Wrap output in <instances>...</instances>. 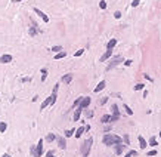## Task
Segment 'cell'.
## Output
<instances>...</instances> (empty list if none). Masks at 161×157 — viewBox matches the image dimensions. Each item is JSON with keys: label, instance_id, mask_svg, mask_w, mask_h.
<instances>
[{"label": "cell", "instance_id": "obj_1", "mask_svg": "<svg viewBox=\"0 0 161 157\" xmlns=\"http://www.w3.org/2000/svg\"><path fill=\"white\" fill-rule=\"evenodd\" d=\"M121 142V138L117 136V135H112V133H106L104 136V144L105 145H117Z\"/></svg>", "mask_w": 161, "mask_h": 157}, {"label": "cell", "instance_id": "obj_2", "mask_svg": "<svg viewBox=\"0 0 161 157\" xmlns=\"http://www.w3.org/2000/svg\"><path fill=\"white\" fill-rule=\"evenodd\" d=\"M92 142H93V139H92V138L86 139V141L83 142V145H81V156H83V157H87V156H89V153H90V147H92Z\"/></svg>", "mask_w": 161, "mask_h": 157}, {"label": "cell", "instance_id": "obj_3", "mask_svg": "<svg viewBox=\"0 0 161 157\" xmlns=\"http://www.w3.org/2000/svg\"><path fill=\"white\" fill-rule=\"evenodd\" d=\"M111 110H112V116H111V121H117L118 119H120V110H118V107H117V104H112V107H111Z\"/></svg>", "mask_w": 161, "mask_h": 157}, {"label": "cell", "instance_id": "obj_4", "mask_svg": "<svg viewBox=\"0 0 161 157\" xmlns=\"http://www.w3.org/2000/svg\"><path fill=\"white\" fill-rule=\"evenodd\" d=\"M121 61H123V58H121L120 55H118V56H114V58H112V61H111V62H109V65L106 67V70H112L114 67H117L118 64H120Z\"/></svg>", "mask_w": 161, "mask_h": 157}, {"label": "cell", "instance_id": "obj_5", "mask_svg": "<svg viewBox=\"0 0 161 157\" xmlns=\"http://www.w3.org/2000/svg\"><path fill=\"white\" fill-rule=\"evenodd\" d=\"M90 101H92L90 97H83L81 101H80V105H78V107H80V108H86L89 104H90Z\"/></svg>", "mask_w": 161, "mask_h": 157}, {"label": "cell", "instance_id": "obj_6", "mask_svg": "<svg viewBox=\"0 0 161 157\" xmlns=\"http://www.w3.org/2000/svg\"><path fill=\"white\" fill-rule=\"evenodd\" d=\"M41 153H43V139H40L37 148H36V157H41Z\"/></svg>", "mask_w": 161, "mask_h": 157}, {"label": "cell", "instance_id": "obj_7", "mask_svg": "<svg viewBox=\"0 0 161 157\" xmlns=\"http://www.w3.org/2000/svg\"><path fill=\"white\" fill-rule=\"evenodd\" d=\"M34 12L40 16V18H43V21H44V22H49V16H47L44 12H41L40 9H37V7H34Z\"/></svg>", "mask_w": 161, "mask_h": 157}, {"label": "cell", "instance_id": "obj_8", "mask_svg": "<svg viewBox=\"0 0 161 157\" xmlns=\"http://www.w3.org/2000/svg\"><path fill=\"white\" fill-rule=\"evenodd\" d=\"M112 55V50H109V49H106V52H105V54L102 55V56H100V62H105V61L109 58V56H111Z\"/></svg>", "mask_w": 161, "mask_h": 157}, {"label": "cell", "instance_id": "obj_9", "mask_svg": "<svg viewBox=\"0 0 161 157\" xmlns=\"http://www.w3.org/2000/svg\"><path fill=\"white\" fill-rule=\"evenodd\" d=\"M11 61H12V56L11 55H3V56H0V62H2V64H7V62H11Z\"/></svg>", "mask_w": 161, "mask_h": 157}, {"label": "cell", "instance_id": "obj_10", "mask_svg": "<svg viewBox=\"0 0 161 157\" xmlns=\"http://www.w3.org/2000/svg\"><path fill=\"white\" fill-rule=\"evenodd\" d=\"M138 139H139V144H140V148H142V150L148 147V142L145 141V139H143V136H142V135H139V136H138Z\"/></svg>", "mask_w": 161, "mask_h": 157}, {"label": "cell", "instance_id": "obj_11", "mask_svg": "<svg viewBox=\"0 0 161 157\" xmlns=\"http://www.w3.org/2000/svg\"><path fill=\"white\" fill-rule=\"evenodd\" d=\"M56 139H58V145H59V148H62V150H64V148L67 147L65 138H61V136H59V138H56Z\"/></svg>", "mask_w": 161, "mask_h": 157}, {"label": "cell", "instance_id": "obj_12", "mask_svg": "<svg viewBox=\"0 0 161 157\" xmlns=\"http://www.w3.org/2000/svg\"><path fill=\"white\" fill-rule=\"evenodd\" d=\"M81 111H83V108H80V107L75 110V113H74V121H78V119L81 116Z\"/></svg>", "mask_w": 161, "mask_h": 157}, {"label": "cell", "instance_id": "obj_13", "mask_svg": "<svg viewBox=\"0 0 161 157\" xmlns=\"http://www.w3.org/2000/svg\"><path fill=\"white\" fill-rule=\"evenodd\" d=\"M115 147V153L117 154H121L123 151H124V148H126V145H121V144H117V145H114Z\"/></svg>", "mask_w": 161, "mask_h": 157}, {"label": "cell", "instance_id": "obj_14", "mask_svg": "<svg viewBox=\"0 0 161 157\" xmlns=\"http://www.w3.org/2000/svg\"><path fill=\"white\" fill-rule=\"evenodd\" d=\"M71 80H72V74H65V76L62 77V82H64V83H67V85H68Z\"/></svg>", "mask_w": 161, "mask_h": 157}, {"label": "cell", "instance_id": "obj_15", "mask_svg": "<svg viewBox=\"0 0 161 157\" xmlns=\"http://www.w3.org/2000/svg\"><path fill=\"white\" fill-rule=\"evenodd\" d=\"M117 45V40L115 39H112V40H109V43H108V46H106V49H109V50H112V48Z\"/></svg>", "mask_w": 161, "mask_h": 157}, {"label": "cell", "instance_id": "obj_16", "mask_svg": "<svg viewBox=\"0 0 161 157\" xmlns=\"http://www.w3.org/2000/svg\"><path fill=\"white\" fill-rule=\"evenodd\" d=\"M84 130H86V127H78L77 130H75V138H80V136L83 135Z\"/></svg>", "mask_w": 161, "mask_h": 157}, {"label": "cell", "instance_id": "obj_17", "mask_svg": "<svg viewBox=\"0 0 161 157\" xmlns=\"http://www.w3.org/2000/svg\"><path fill=\"white\" fill-rule=\"evenodd\" d=\"M100 121H102V123H109V121H111V116H109V114H105V116H102Z\"/></svg>", "mask_w": 161, "mask_h": 157}, {"label": "cell", "instance_id": "obj_18", "mask_svg": "<svg viewBox=\"0 0 161 157\" xmlns=\"http://www.w3.org/2000/svg\"><path fill=\"white\" fill-rule=\"evenodd\" d=\"M104 88H105V82L102 80V82H100V83H99V85L96 86V88H95V92H99V91H102Z\"/></svg>", "mask_w": 161, "mask_h": 157}, {"label": "cell", "instance_id": "obj_19", "mask_svg": "<svg viewBox=\"0 0 161 157\" xmlns=\"http://www.w3.org/2000/svg\"><path fill=\"white\" fill-rule=\"evenodd\" d=\"M65 56H67V52H59V54L55 55V59H62V58H65Z\"/></svg>", "mask_w": 161, "mask_h": 157}, {"label": "cell", "instance_id": "obj_20", "mask_svg": "<svg viewBox=\"0 0 161 157\" xmlns=\"http://www.w3.org/2000/svg\"><path fill=\"white\" fill-rule=\"evenodd\" d=\"M36 33H37V30H36V24L33 22V27L30 28V34H31V36H36Z\"/></svg>", "mask_w": 161, "mask_h": 157}, {"label": "cell", "instance_id": "obj_21", "mask_svg": "<svg viewBox=\"0 0 161 157\" xmlns=\"http://www.w3.org/2000/svg\"><path fill=\"white\" fill-rule=\"evenodd\" d=\"M6 129H7V125L5 123V121H0V132H5Z\"/></svg>", "mask_w": 161, "mask_h": 157}, {"label": "cell", "instance_id": "obj_22", "mask_svg": "<svg viewBox=\"0 0 161 157\" xmlns=\"http://www.w3.org/2000/svg\"><path fill=\"white\" fill-rule=\"evenodd\" d=\"M47 77V70H41V82H44Z\"/></svg>", "mask_w": 161, "mask_h": 157}, {"label": "cell", "instance_id": "obj_23", "mask_svg": "<svg viewBox=\"0 0 161 157\" xmlns=\"http://www.w3.org/2000/svg\"><path fill=\"white\" fill-rule=\"evenodd\" d=\"M149 145H152V147H155V145H157V139H155L154 136H151V138H149Z\"/></svg>", "mask_w": 161, "mask_h": 157}, {"label": "cell", "instance_id": "obj_24", "mask_svg": "<svg viewBox=\"0 0 161 157\" xmlns=\"http://www.w3.org/2000/svg\"><path fill=\"white\" fill-rule=\"evenodd\" d=\"M124 110H126V113H127V114H129V116H132V114H133V111H132V108H130L129 105H126V104H124Z\"/></svg>", "mask_w": 161, "mask_h": 157}, {"label": "cell", "instance_id": "obj_25", "mask_svg": "<svg viewBox=\"0 0 161 157\" xmlns=\"http://www.w3.org/2000/svg\"><path fill=\"white\" fill-rule=\"evenodd\" d=\"M53 139H55V135H53V133H49V135L46 136V141H47V142H52Z\"/></svg>", "mask_w": 161, "mask_h": 157}, {"label": "cell", "instance_id": "obj_26", "mask_svg": "<svg viewBox=\"0 0 161 157\" xmlns=\"http://www.w3.org/2000/svg\"><path fill=\"white\" fill-rule=\"evenodd\" d=\"M143 86H145L143 83H138L136 86H134V91H142V89H143Z\"/></svg>", "mask_w": 161, "mask_h": 157}, {"label": "cell", "instance_id": "obj_27", "mask_svg": "<svg viewBox=\"0 0 161 157\" xmlns=\"http://www.w3.org/2000/svg\"><path fill=\"white\" fill-rule=\"evenodd\" d=\"M99 7H100V9H105V7H106V2H105V0H100V2H99Z\"/></svg>", "mask_w": 161, "mask_h": 157}, {"label": "cell", "instance_id": "obj_28", "mask_svg": "<svg viewBox=\"0 0 161 157\" xmlns=\"http://www.w3.org/2000/svg\"><path fill=\"white\" fill-rule=\"evenodd\" d=\"M136 154H138L136 151H134V150H132V151H129V153H127L124 157H133V156H136Z\"/></svg>", "mask_w": 161, "mask_h": 157}, {"label": "cell", "instance_id": "obj_29", "mask_svg": "<svg viewBox=\"0 0 161 157\" xmlns=\"http://www.w3.org/2000/svg\"><path fill=\"white\" fill-rule=\"evenodd\" d=\"M71 135H75V133H74V129H70V130H67V132H65V136H67V138L71 136Z\"/></svg>", "mask_w": 161, "mask_h": 157}, {"label": "cell", "instance_id": "obj_30", "mask_svg": "<svg viewBox=\"0 0 161 157\" xmlns=\"http://www.w3.org/2000/svg\"><path fill=\"white\" fill-rule=\"evenodd\" d=\"M139 3H140V0H133V2H132V6H133V7H136Z\"/></svg>", "mask_w": 161, "mask_h": 157}, {"label": "cell", "instance_id": "obj_31", "mask_svg": "<svg viewBox=\"0 0 161 157\" xmlns=\"http://www.w3.org/2000/svg\"><path fill=\"white\" fill-rule=\"evenodd\" d=\"M123 139H124V142H126L127 145H129V144H130V139H129V136H127V135H126V136H124Z\"/></svg>", "mask_w": 161, "mask_h": 157}, {"label": "cell", "instance_id": "obj_32", "mask_svg": "<svg viewBox=\"0 0 161 157\" xmlns=\"http://www.w3.org/2000/svg\"><path fill=\"white\" fill-rule=\"evenodd\" d=\"M148 156H157V150H151V151L148 153Z\"/></svg>", "mask_w": 161, "mask_h": 157}, {"label": "cell", "instance_id": "obj_33", "mask_svg": "<svg viewBox=\"0 0 161 157\" xmlns=\"http://www.w3.org/2000/svg\"><path fill=\"white\" fill-rule=\"evenodd\" d=\"M61 49H62L61 46H55V48H52V50H53V52H58V50H61Z\"/></svg>", "mask_w": 161, "mask_h": 157}, {"label": "cell", "instance_id": "obj_34", "mask_svg": "<svg viewBox=\"0 0 161 157\" xmlns=\"http://www.w3.org/2000/svg\"><path fill=\"white\" fill-rule=\"evenodd\" d=\"M114 16H115L117 19H118V18H121V12H115V13H114Z\"/></svg>", "mask_w": 161, "mask_h": 157}, {"label": "cell", "instance_id": "obj_35", "mask_svg": "<svg viewBox=\"0 0 161 157\" xmlns=\"http://www.w3.org/2000/svg\"><path fill=\"white\" fill-rule=\"evenodd\" d=\"M83 54V50H77V52H75V54H74V56H80Z\"/></svg>", "mask_w": 161, "mask_h": 157}, {"label": "cell", "instance_id": "obj_36", "mask_svg": "<svg viewBox=\"0 0 161 157\" xmlns=\"http://www.w3.org/2000/svg\"><path fill=\"white\" fill-rule=\"evenodd\" d=\"M124 64H126V65H127V67H129V65H130V64H132V59H127V61H124Z\"/></svg>", "mask_w": 161, "mask_h": 157}, {"label": "cell", "instance_id": "obj_37", "mask_svg": "<svg viewBox=\"0 0 161 157\" xmlns=\"http://www.w3.org/2000/svg\"><path fill=\"white\" fill-rule=\"evenodd\" d=\"M106 101H108V98H102V99H100V101H99V104H105Z\"/></svg>", "mask_w": 161, "mask_h": 157}, {"label": "cell", "instance_id": "obj_38", "mask_svg": "<svg viewBox=\"0 0 161 157\" xmlns=\"http://www.w3.org/2000/svg\"><path fill=\"white\" fill-rule=\"evenodd\" d=\"M86 114H87V117H92V116H93V111H87Z\"/></svg>", "mask_w": 161, "mask_h": 157}, {"label": "cell", "instance_id": "obj_39", "mask_svg": "<svg viewBox=\"0 0 161 157\" xmlns=\"http://www.w3.org/2000/svg\"><path fill=\"white\" fill-rule=\"evenodd\" d=\"M53 156V151H47V157H52Z\"/></svg>", "mask_w": 161, "mask_h": 157}, {"label": "cell", "instance_id": "obj_40", "mask_svg": "<svg viewBox=\"0 0 161 157\" xmlns=\"http://www.w3.org/2000/svg\"><path fill=\"white\" fill-rule=\"evenodd\" d=\"M3 157H12V156H9V154H5V156H3Z\"/></svg>", "mask_w": 161, "mask_h": 157}, {"label": "cell", "instance_id": "obj_41", "mask_svg": "<svg viewBox=\"0 0 161 157\" xmlns=\"http://www.w3.org/2000/svg\"><path fill=\"white\" fill-rule=\"evenodd\" d=\"M160 138H161V132H160Z\"/></svg>", "mask_w": 161, "mask_h": 157}]
</instances>
